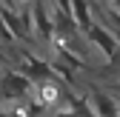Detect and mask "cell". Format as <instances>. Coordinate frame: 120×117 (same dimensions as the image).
<instances>
[{
	"label": "cell",
	"mask_w": 120,
	"mask_h": 117,
	"mask_svg": "<svg viewBox=\"0 0 120 117\" xmlns=\"http://www.w3.org/2000/svg\"><path fill=\"white\" fill-rule=\"evenodd\" d=\"M29 89H32V80L23 71H6L0 77V97L3 100H20V97H26Z\"/></svg>",
	"instance_id": "obj_1"
},
{
	"label": "cell",
	"mask_w": 120,
	"mask_h": 117,
	"mask_svg": "<svg viewBox=\"0 0 120 117\" xmlns=\"http://www.w3.org/2000/svg\"><path fill=\"white\" fill-rule=\"evenodd\" d=\"M0 3H3V6H14V0H0Z\"/></svg>",
	"instance_id": "obj_5"
},
{
	"label": "cell",
	"mask_w": 120,
	"mask_h": 117,
	"mask_svg": "<svg viewBox=\"0 0 120 117\" xmlns=\"http://www.w3.org/2000/svg\"><path fill=\"white\" fill-rule=\"evenodd\" d=\"M86 37H89V43H94L97 46V51H103L106 57H112L117 49H120V43H117V37L109 32L106 26H100V23H89V29L83 32Z\"/></svg>",
	"instance_id": "obj_2"
},
{
	"label": "cell",
	"mask_w": 120,
	"mask_h": 117,
	"mask_svg": "<svg viewBox=\"0 0 120 117\" xmlns=\"http://www.w3.org/2000/svg\"><path fill=\"white\" fill-rule=\"evenodd\" d=\"M94 106H97V111H100V117H117V100L109 94V91H94Z\"/></svg>",
	"instance_id": "obj_4"
},
{
	"label": "cell",
	"mask_w": 120,
	"mask_h": 117,
	"mask_svg": "<svg viewBox=\"0 0 120 117\" xmlns=\"http://www.w3.org/2000/svg\"><path fill=\"white\" fill-rule=\"evenodd\" d=\"M69 11H71V20H74V26H77V32H86L89 23H92L89 0H69Z\"/></svg>",
	"instance_id": "obj_3"
}]
</instances>
